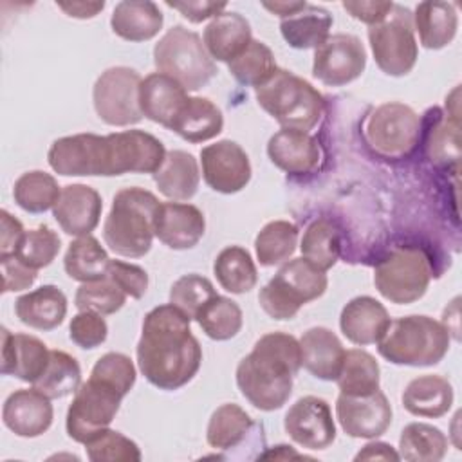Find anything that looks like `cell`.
Returning a JSON list of instances; mask_svg holds the SVG:
<instances>
[{"mask_svg":"<svg viewBox=\"0 0 462 462\" xmlns=\"http://www.w3.org/2000/svg\"><path fill=\"white\" fill-rule=\"evenodd\" d=\"M189 323L191 318L173 303L152 309L143 319L137 365L146 381L159 390H179L200 368L202 348Z\"/></svg>","mask_w":462,"mask_h":462,"instance_id":"cell-1","label":"cell"},{"mask_svg":"<svg viewBox=\"0 0 462 462\" xmlns=\"http://www.w3.org/2000/svg\"><path fill=\"white\" fill-rule=\"evenodd\" d=\"M301 368L300 341L285 332L263 334L236 366L240 393L258 410H280L292 393Z\"/></svg>","mask_w":462,"mask_h":462,"instance_id":"cell-2","label":"cell"},{"mask_svg":"<svg viewBox=\"0 0 462 462\" xmlns=\"http://www.w3.org/2000/svg\"><path fill=\"white\" fill-rule=\"evenodd\" d=\"M159 206V199L144 188L119 189L103 224V238L108 249L125 258L144 256L152 249Z\"/></svg>","mask_w":462,"mask_h":462,"instance_id":"cell-3","label":"cell"},{"mask_svg":"<svg viewBox=\"0 0 462 462\" xmlns=\"http://www.w3.org/2000/svg\"><path fill=\"white\" fill-rule=\"evenodd\" d=\"M449 341V328L442 321L411 314L390 321L384 336L377 341V352L393 365L431 366L444 359Z\"/></svg>","mask_w":462,"mask_h":462,"instance_id":"cell-4","label":"cell"},{"mask_svg":"<svg viewBox=\"0 0 462 462\" xmlns=\"http://www.w3.org/2000/svg\"><path fill=\"white\" fill-rule=\"evenodd\" d=\"M254 94L258 105L282 128L309 132L325 112V97L307 79L285 69H276L263 85L254 88Z\"/></svg>","mask_w":462,"mask_h":462,"instance_id":"cell-5","label":"cell"},{"mask_svg":"<svg viewBox=\"0 0 462 462\" xmlns=\"http://www.w3.org/2000/svg\"><path fill=\"white\" fill-rule=\"evenodd\" d=\"M327 285L325 271L303 256L292 258L260 289L258 303L273 319H292L305 303L323 296Z\"/></svg>","mask_w":462,"mask_h":462,"instance_id":"cell-6","label":"cell"},{"mask_svg":"<svg viewBox=\"0 0 462 462\" xmlns=\"http://www.w3.org/2000/svg\"><path fill=\"white\" fill-rule=\"evenodd\" d=\"M153 63L161 74L173 78L186 92L202 88L217 74L215 60L202 38L182 25H173L155 43Z\"/></svg>","mask_w":462,"mask_h":462,"instance_id":"cell-7","label":"cell"},{"mask_svg":"<svg viewBox=\"0 0 462 462\" xmlns=\"http://www.w3.org/2000/svg\"><path fill=\"white\" fill-rule=\"evenodd\" d=\"M431 280L430 258L420 247L397 245L374 269V285L383 298L397 305L420 300Z\"/></svg>","mask_w":462,"mask_h":462,"instance_id":"cell-8","label":"cell"},{"mask_svg":"<svg viewBox=\"0 0 462 462\" xmlns=\"http://www.w3.org/2000/svg\"><path fill=\"white\" fill-rule=\"evenodd\" d=\"M126 393L116 384L92 375L79 384L67 410L65 428L74 442L87 444L99 431L106 430L116 419Z\"/></svg>","mask_w":462,"mask_h":462,"instance_id":"cell-9","label":"cell"},{"mask_svg":"<svg viewBox=\"0 0 462 462\" xmlns=\"http://www.w3.org/2000/svg\"><path fill=\"white\" fill-rule=\"evenodd\" d=\"M368 42L377 67L388 76H406L417 61L411 11L393 4L384 20L368 27Z\"/></svg>","mask_w":462,"mask_h":462,"instance_id":"cell-10","label":"cell"},{"mask_svg":"<svg viewBox=\"0 0 462 462\" xmlns=\"http://www.w3.org/2000/svg\"><path fill=\"white\" fill-rule=\"evenodd\" d=\"M420 135V119L404 103L390 101L379 105L365 125V137L370 148L386 159L410 155Z\"/></svg>","mask_w":462,"mask_h":462,"instance_id":"cell-11","label":"cell"},{"mask_svg":"<svg viewBox=\"0 0 462 462\" xmlns=\"http://www.w3.org/2000/svg\"><path fill=\"white\" fill-rule=\"evenodd\" d=\"M143 78L130 67H110L96 79L92 101L97 117L110 126H130L143 119L139 87Z\"/></svg>","mask_w":462,"mask_h":462,"instance_id":"cell-12","label":"cell"},{"mask_svg":"<svg viewBox=\"0 0 462 462\" xmlns=\"http://www.w3.org/2000/svg\"><path fill=\"white\" fill-rule=\"evenodd\" d=\"M164 144L144 130L106 135V177L123 173H155L164 162Z\"/></svg>","mask_w":462,"mask_h":462,"instance_id":"cell-13","label":"cell"},{"mask_svg":"<svg viewBox=\"0 0 462 462\" xmlns=\"http://www.w3.org/2000/svg\"><path fill=\"white\" fill-rule=\"evenodd\" d=\"M366 67V49L354 34H332L316 51L312 76L328 87H343L357 79Z\"/></svg>","mask_w":462,"mask_h":462,"instance_id":"cell-14","label":"cell"},{"mask_svg":"<svg viewBox=\"0 0 462 462\" xmlns=\"http://www.w3.org/2000/svg\"><path fill=\"white\" fill-rule=\"evenodd\" d=\"M49 166L65 177H106V135L76 134L56 139L47 153Z\"/></svg>","mask_w":462,"mask_h":462,"instance_id":"cell-15","label":"cell"},{"mask_svg":"<svg viewBox=\"0 0 462 462\" xmlns=\"http://www.w3.org/2000/svg\"><path fill=\"white\" fill-rule=\"evenodd\" d=\"M204 182L218 193H238L251 180V162L245 150L231 141L222 139L200 150Z\"/></svg>","mask_w":462,"mask_h":462,"instance_id":"cell-16","label":"cell"},{"mask_svg":"<svg viewBox=\"0 0 462 462\" xmlns=\"http://www.w3.org/2000/svg\"><path fill=\"white\" fill-rule=\"evenodd\" d=\"M336 419L348 437L377 439L392 424V404L381 390L368 395L339 393Z\"/></svg>","mask_w":462,"mask_h":462,"instance_id":"cell-17","label":"cell"},{"mask_svg":"<svg viewBox=\"0 0 462 462\" xmlns=\"http://www.w3.org/2000/svg\"><path fill=\"white\" fill-rule=\"evenodd\" d=\"M285 433L305 449H327L336 440V424L325 399L305 395L298 399L283 419Z\"/></svg>","mask_w":462,"mask_h":462,"instance_id":"cell-18","label":"cell"},{"mask_svg":"<svg viewBox=\"0 0 462 462\" xmlns=\"http://www.w3.org/2000/svg\"><path fill=\"white\" fill-rule=\"evenodd\" d=\"M51 399L40 390L20 388L13 392L2 408V420L7 430L23 439L43 435L52 424Z\"/></svg>","mask_w":462,"mask_h":462,"instance_id":"cell-19","label":"cell"},{"mask_svg":"<svg viewBox=\"0 0 462 462\" xmlns=\"http://www.w3.org/2000/svg\"><path fill=\"white\" fill-rule=\"evenodd\" d=\"M103 211L101 195L87 184H67L52 208L60 227L70 236L90 235L99 224Z\"/></svg>","mask_w":462,"mask_h":462,"instance_id":"cell-20","label":"cell"},{"mask_svg":"<svg viewBox=\"0 0 462 462\" xmlns=\"http://www.w3.org/2000/svg\"><path fill=\"white\" fill-rule=\"evenodd\" d=\"M206 231L204 213L188 202H161L155 217V236L170 249L195 247Z\"/></svg>","mask_w":462,"mask_h":462,"instance_id":"cell-21","label":"cell"},{"mask_svg":"<svg viewBox=\"0 0 462 462\" xmlns=\"http://www.w3.org/2000/svg\"><path fill=\"white\" fill-rule=\"evenodd\" d=\"M51 350L47 345L31 334L9 332L2 328V374L14 375L20 381L34 383L47 368Z\"/></svg>","mask_w":462,"mask_h":462,"instance_id":"cell-22","label":"cell"},{"mask_svg":"<svg viewBox=\"0 0 462 462\" xmlns=\"http://www.w3.org/2000/svg\"><path fill=\"white\" fill-rule=\"evenodd\" d=\"M267 155L276 168L289 175L312 173L321 161L318 139L294 128L278 130L267 143Z\"/></svg>","mask_w":462,"mask_h":462,"instance_id":"cell-23","label":"cell"},{"mask_svg":"<svg viewBox=\"0 0 462 462\" xmlns=\"http://www.w3.org/2000/svg\"><path fill=\"white\" fill-rule=\"evenodd\" d=\"M390 321L384 305L372 296L352 298L339 316L343 336L359 346L377 343L384 336Z\"/></svg>","mask_w":462,"mask_h":462,"instance_id":"cell-24","label":"cell"},{"mask_svg":"<svg viewBox=\"0 0 462 462\" xmlns=\"http://www.w3.org/2000/svg\"><path fill=\"white\" fill-rule=\"evenodd\" d=\"M188 97V92L173 78L161 72L148 74L139 87L143 116L168 130Z\"/></svg>","mask_w":462,"mask_h":462,"instance_id":"cell-25","label":"cell"},{"mask_svg":"<svg viewBox=\"0 0 462 462\" xmlns=\"http://www.w3.org/2000/svg\"><path fill=\"white\" fill-rule=\"evenodd\" d=\"M301 366L321 381H336L343 359L345 348L339 337L327 327H312L303 332L300 339Z\"/></svg>","mask_w":462,"mask_h":462,"instance_id":"cell-26","label":"cell"},{"mask_svg":"<svg viewBox=\"0 0 462 462\" xmlns=\"http://www.w3.org/2000/svg\"><path fill=\"white\" fill-rule=\"evenodd\" d=\"M253 40L251 25L245 16L235 11L217 14L204 29V47L217 61H233Z\"/></svg>","mask_w":462,"mask_h":462,"instance_id":"cell-27","label":"cell"},{"mask_svg":"<svg viewBox=\"0 0 462 462\" xmlns=\"http://www.w3.org/2000/svg\"><path fill=\"white\" fill-rule=\"evenodd\" d=\"M16 318L36 330H54L67 314V298L56 285H42L14 301Z\"/></svg>","mask_w":462,"mask_h":462,"instance_id":"cell-28","label":"cell"},{"mask_svg":"<svg viewBox=\"0 0 462 462\" xmlns=\"http://www.w3.org/2000/svg\"><path fill=\"white\" fill-rule=\"evenodd\" d=\"M451 383L437 374H426L408 383L402 392V406L415 417L439 419L446 415L453 404Z\"/></svg>","mask_w":462,"mask_h":462,"instance_id":"cell-29","label":"cell"},{"mask_svg":"<svg viewBox=\"0 0 462 462\" xmlns=\"http://www.w3.org/2000/svg\"><path fill=\"white\" fill-rule=\"evenodd\" d=\"M164 16L155 2L150 0H125L119 2L110 18L114 34L126 42H146L157 36Z\"/></svg>","mask_w":462,"mask_h":462,"instance_id":"cell-30","label":"cell"},{"mask_svg":"<svg viewBox=\"0 0 462 462\" xmlns=\"http://www.w3.org/2000/svg\"><path fill=\"white\" fill-rule=\"evenodd\" d=\"M153 180L166 199L186 202L199 189V162L191 153L184 150H170L166 152L161 168L153 173Z\"/></svg>","mask_w":462,"mask_h":462,"instance_id":"cell-31","label":"cell"},{"mask_svg":"<svg viewBox=\"0 0 462 462\" xmlns=\"http://www.w3.org/2000/svg\"><path fill=\"white\" fill-rule=\"evenodd\" d=\"M413 29L419 32L420 45L439 51L449 45L458 29V14L451 2H420L415 7Z\"/></svg>","mask_w":462,"mask_h":462,"instance_id":"cell-32","label":"cell"},{"mask_svg":"<svg viewBox=\"0 0 462 462\" xmlns=\"http://www.w3.org/2000/svg\"><path fill=\"white\" fill-rule=\"evenodd\" d=\"M224 128L222 110L208 97H188L170 130L188 143H204Z\"/></svg>","mask_w":462,"mask_h":462,"instance_id":"cell-33","label":"cell"},{"mask_svg":"<svg viewBox=\"0 0 462 462\" xmlns=\"http://www.w3.org/2000/svg\"><path fill=\"white\" fill-rule=\"evenodd\" d=\"M332 14L312 4H305L294 14L280 22V32L292 49H318L332 29Z\"/></svg>","mask_w":462,"mask_h":462,"instance_id":"cell-34","label":"cell"},{"mask_svg":"<svg viewBox=\"0 0 462 462\" xmlns=\"http://www.w3.org/2000/svg\"><path fill=\"white\" fill-rule=\"evenodd\" d=\"M108 263V253L92 235L78 236L76 240H72L63 258L67 276L81 283L105 278Z\"/></svg>","mask_w":462,"mask_h":462,"instance_id":"cell-35","label":"cell"},{"mask_svg":"<svg viewBox=\"0 0 462 462\" xmlns=\"http://www.w3.org/2000/svg\"><path fill=\"white\" fill-rule=\"evenodd\" d=\"M213 273L220 287L231 294L249 292L258 282V271L253 256L240 245L224 247L215 258Z\"/></svg>","mask_w":462,"mask_h":462,"instance_id":"cell-36","label":"cell"},{"mask_svg":"<svg viewBox=\"0 0 462 462\" xmlns=\"http://www.w3.org/2000/svg\"><path fill=\"white\" fill-rule=\"evenodd\" d=\"M254 428L249 413L238 404L226 402L218 406L208 422L206 440L215 449L236 448Z\"/></svg>","mask_w":462,"mask_h":462,"instance_id":"cell-37","label":"cell"},{"mask_svg":"<svg viewBox=\"0 0 462 462\" xmlns=\"http://www.w3.org/2000/svg\"><path fill=\"white\" fill-rule=\"evenodd\" d=\"M448 451V437L426 422H410L399 437V457L410 462H439Z\"/></svg>","mask_w":462,"mask_h":462,"instance_id":"cell-38","label":"cell"},{"mask_svg":"<svg viewBox=\"0 0 462 462\" xmlns=\"http://www.w3.org/2000/svg\"><path fill=\"white\" fill-rule=\"evenodd\" d=\"M381 370L372 354L361 348H350L345 352L341 372L336 379L339 393L346 395H368L379 390Z\"/></svg>","mask_w":462,"mask_h":462,"instance_id":"cell-39","label":"cell"},{"mask_svg":"<svg viewBox=\"0 0 462 462\" xmlns=\"http://www.w3.org/2000/svg\"><path fill=\"white\" fill-rule=\"evenodd\" d=\"M298 227L289 220L267 222L254 240L260 265L273 267L285 263L298 247Z\"/></svg>","mask_w":462,"mask_h":462,"instance_id":"cell-40","label":"cell"},{"mask_svg":"<svg viewBox=\"0 0 462 462\" xmlns=\"http://www.w3.org/2000/svg\"><path fill=\"white\" fill-rule=\"evenodd\" d=\"M61 193L58 180L42 170L22 173L13 188L14 202L27 213H45L54 208Z\"/></svg>","mask_w":462,"mask_h":462,"instance_id":"cell-41","label":"cell"},{"mask_svg":"<svg viewBox=\"0 0 462 462\" xmlns=\"http://www.w3.org/2000/svg\"><path fill=\"white\" fill-rule=\"evenodd\" d=\"M195 321L204 334L215 341H227L235 337L242 328V309L227 296L215 294L197 312Z\"/></svg>","mask_w":462,"mask_h":462,"instance_id":"cell-42","label":"cell"},{"mask_svg":"<svg viewBox=\"0 0 462 462\" xmlns=\"http://www.w3.org/2000/svg\"><path fill=\"white\" fill-rule=\"evenodd\" d=\"M81 384V368L76 357L63 350H51L45 372L32 383L49 399H61L74 393Z\"/></svg>","mask_w":462,"mask_h":462,"instance_id":"cell-43","label":"cell"},{"mask_svg":"<svg viewBox=\"0 0 462 462\" xmlns=\"http://www.w3.org/2000/svg\"><path fill=\"white\" fill-rule=\"evenodd\" d=\"M300 249L305 260H309L321 271H328L339 258V233L330 220L316 218L303 231Z\"/></svg>","mask_w":462,"mask_h":462,"instance_id":"cell-44","label":"cell"},{"mask_svg":"<svg viewBox=\"0 0 462 462\" xmlns=\"http://www.w3.org/2000/svg\"><path fill=\"white\" fill-rule=\"evenodd\" d=\"M227 67L238 83L254 88L263 85L278 69L273 51L260 40H251Z\"/></svg>","mask_w":462,"mask_h":462,"instance_id":"cell-45","label":"cell"},{"mask_svg":"<svg viewBox=\"0 0 462 462\" xmlns=\"http://www.w3.org/2000/svg\"><path fill=\"white\" fill-rule=\"evenodd\" d=\"M61 249V240L56 231L42 224L36 229L25 231L14 256L27 267L38 271L52 263Z\"/></svg>","mask_w":462,"mask_h":462,"instance_id":"cell-46","label":"cell"},{"mask_svg":"<svg viewBox=\"0 0 462 462\" xmlns=\"http://www.w3.org/2000/svg\"><path fill=\"white\" fill-rule=\"evenodd\" d=\"M126 298L128 296L117 287V283L105 276L96 282L81 283L76 291L74 305L78 307V310H92L106 316L117 312L125 305Z\"/></svg>","mask_w":462,"mask_h":462,"instance_id":"cell-47","label":"cell"},{"mask_svg":"<svg viewBox=\"0 0 462 462\" xmlns=\"http://www.w3.org/2000/svg\"><path fill=\"white\" fill-rule=\"evenodd\" d=\"M87 457L92 462H139V446L116 430H103L87 444Z\"/></svg>","mask_w":462,"mask_h":462,"instance_id":"cell-48","label":"cell"},{"mask_svg":"<svg viewBox=\"0 0 462 462\" xmlns=\"http://www.w3.org/2000/svg\"><path fill=\"white\" fill-rule=\"evenodd\" d=\"M217 294L213 283L200 274H184L177 282H173L170 289V303L179 307L184 314L195 319L197 312L202 305Z\"/></svg>","mask_w":462,"mask_h":462,"instance_id":"cell-49","label":"cell"},{"mask_svg":"<svg viewBox=\"0 0 462 462\" xmlns=\"http://www.w3.org/2000/svg\"><path fill=\"white\" fill-rule=\"evenodd\" d=\"M90 374L116 384L125 393L132 390L137 377L134 361L121 352H106L105 356H101L92 366Z\"/></svg>","mask_w":462,"mask_h":462,"instance_id":"cell-50","label":"cell"},{"mask_svg":"<svg viewBox=\"0 0 462 462\" xmlns=\"http://www.w3.org/2000/svg\"><path fill=\"white\" fill-rule=\"evenodd\" d=\"M108 336L106 321L101 314L92 310H79L69 325V337L72 343H76L79 348L90 350L105 343Z\"/></svg>","mask_w":462,"mask_h":462,"instance_id":"cell-51","label":"cell"},{"mask_svg":"<svg viewBox=\"0 0 462 462\" xmlns=\"http://www.w3.org/2000/svg\"><path fill=\"white\" fill-rule=\"evenodd\" d=\"M428 155L433 162L448 164V161L458 159V121H439L431 126L426 144Z\"/></svg>","mask_w":462,"mask_h":462,"instance_id":"cell-52","label":"cell"},{"mask_svg":"<svg viewBox=\"0 0 462 462\" xmlns=\"http://www.w3.org/2000/svg\"><path fill=\"white\" fill-rule=\"evenodd\" d=\"M106 276L117 283V287L130 298L141 300L148 289V273L135 265L123 260H110Z\"/></svg>","mask_w":462,"mask_h":462,"instance_id":"cell-53","label":"cell"},{"mask_svg":"<svg viewBox=\"0 0 462 462\" xmlns=\"http://www.w3.org/2000/svg\"><path fill=\"white\" fill-rule=\"evenodd\" d=\"M0 263H2V278H4L2 292H16V291L29 289L38 278V271L22 263L14 254L0 256Z\"/></svg>","mask_w":462,"mask_h":462,"instance_id":"cell-54","label":"cell"},{"mask_svg":"<svg viewBox=\"0 0 462 462\" xmlns=\"http://www.w3.org/2000/svg\"><path fill=\"white\" fill-rule=\"evenodd\" d=\"M168 7L177 9L186 20L191 23H200L208 18H215L217 14L224 13L226 2H202V0H188V2H166Z\"/></svg>","mask_w":462,"mask_h":462,"instance_id":"cell-55","label":"cell"},{"mask_svg":"<svg viewBox=\"0 0 462 462\" xmlns=\"http://www.w3.org/2000/svg\"><path fill=\"white\" fill-rule=\"evenodd\" d=\"M393 2H379V0H361V2H343V9L356 20L375 25L386 18Z\"/></svg>","mask_w":462,"mask_h":462,"instance_id":"cell-56","label":"cell"},{"mask_svg":"<svg viewBox=\"0 0 462 462\" xmlns=\"http://www.w3.org/2000/svg\"><path fill=\"white\" fill-rule=\"evenodd\" d=\"M0 220H2V235H0V256H9L14 254L25 229L18 218H14L9 211L2 209L0 211Z\"/></svg>","mask_w":462,"mask_h":462,"instance_id":"cell-57","label":"cell"},{"mask_svg":"<svg viewBox=\"0 0 462 462\" xmlns=\"http://www.w3.org/2000/svg\"><path fill=\"white\" fill-rule=\"evenodd\" d=\"M356 460H401V457L388 442H368L356 455Z\"/></svg>","mask_w":462,"mask_h":462,"instance_id":"cell-58","label":"cell"},{"mask_svg":"<svg viewBox=\"0 0 462 462\" xmlns=\"http://www.w3.org/2000/svg\"><path fill=\"white\" fill-rule=\"evenodd\" d=\"M56 5L72 18L87 20V18H94L99 11H103L105 2H69V4L56 2Z\"/></svg>","mask_w":462,"mask_h":462,"instance_id":"cell-59","label":"cell"},{"mask_svg":"<svg viewBox=\"0 0 462 462\" xmlns=\"http://www.w3.org/2000/svg\"><path fill=\"white\" fill-rule=\"evenodd\" d=\"M307 2H262V5L271 11L273 14L280 16L282 20L294 14L296 11H300Z\"/></svg>","mask_w":462,"mask_h":462,"instance_id":"cell-60","label":"cell"}]
</instances>
